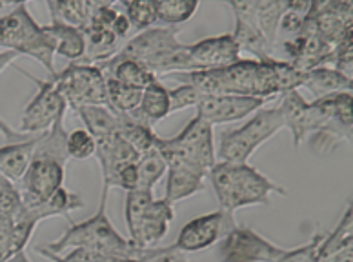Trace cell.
<instances>
[{
	"label": "cell",
	"instance_id": "obj_35",
	"mask_svg": "<svg viewBox=\"0 0 353 262\" xmlns=\"http://www.w3.org/2000/svg\"><path fill=\"white\" fill-rule=\"evenodd\" d=\"M168 93H170V113L197 106L199 102L204 99L201 91L195 90L190 84H181L175 90H168Z\"/></svg>",
	"mask_w": 353,
	"mask_h": 262
},
{
	"label": "cell",
	"instance_id": "obj_28",
	"mask_svg": "<svg viewBox=\"0 0 353 262\" xmlns=\"http://www.w3.org/2000/svg\"><path fill=\"white\" fill-rule=\"evenodd\" d=\"M117 133H119L128 144H132L133 150H135L139 155L153 150V148H155L157 137H159L155 131H153L152 126H146V124H141V122L133 121L130 115H121V124H119Z\"/></svg>",
	"mask_w": 353,
	"mask_h": 262
},
{
	"label": "cell",
	"instance_id": "obj_46",
	"mask_svg": "<svg viewBox=\"0 0 353 262\" xmlns=\"http://www.w3.org/2000/svg\"><path fill=\"white\" fill-rule=\"evenodd\" d=\"M50 262H61V261H50Z\"/></svg>",
	"mask_w": 353,
	"mask_h": 262
},
{
	"label": "cell",
	"instance_id": "obj_22",
	"mask_svg": "<svg viewBox=\"0 0 353 262\" xmlns=\"http://www.w3.org/2000/svg\"><path fill=\"white\" fill-rule=\"evenodd\" d=\"M46 33L50 35L55 55L66 57L70 61H79L86 53V37L81 28L75 26L61 24V22H51L50 26H44Z\"/></svg>",
	"mask_w": 353,
	"mask_h": 262
},
{
	"label": "cell",
	"instance_id": "obj_45",
	"mask_svg": "<svg viewBox=\"0 0 353 262\" xmlns=\"http://www.w3.org/2000/svg\"><path fill=\"white\" fill-rule=\"evenodd\" d=\"M46 2H48V6H50V11H51L53 10V6H55L57 0H46Z\"/></svg>",
	"mask_w": 353,
	"mask_h": 262
},
{
	"label": "cell",
	"instance_id": "obj_44",
	"mask_svg": "<svg viewBox=\"0 0 353 262\" xmlns=\"http://www.w3.org/2000/svg\"><path fill=\"white\" fill-rule=\"evenodd\" d=\"M323 2H324V0H312V11H313V10H317L319 6L323 4Z\"/></svg>",
	"mask_w": 353,
	"mask_h": 262
},
{
	"label": "cell",
	"instance_id": "obj_24",
	"mask_svg": "<svg viewBox=\"0 0 353 262\" xmlns=\"http://www.w3.org/2000/svg\"><path fill=\"white\" fill-rule=\"evenodd\" d=\"M204 179H206L204 175L190 172V170H168L164 201L173 206L188 196L197 195L204 190Z\"/></svg>",
	"mask_w": 353,
	"mask_h": 262
},
{
	"label": "cell",
	"instance_id": "obj_16",
	"mask_svg": "<svg viewBox=\"0 0 353 262\" xmlns=\"http://www.w3.org/2000/svg\"><path fill=\"white\" fill-rule=\"evenodd\" d=\"M352 102H346L344 106L339 108L337 113H333L324 126L313 131L308 135V146L315 155H326L332 153L341 142L352 144Z\"/></svg>",
	"mask_w": 353,
	"mask_h": 262
},
{
	"label": "cell",
	"instance_id": "obj_34",
	"mask_svg": "<svg viewBox=\"0 0 353 262\" xmlns=\"http://www.w3.org/2000/svg\"><path fill=\"white\" fill-rule=\"evenodd\" d=\"M53 22H61V24L75 26V28H84L86 24V13L82 10L81 0H57L53 10H51Z\"/></svg>",
	"mask_w": 353,
	"mask_h": 262
},
{
	"label": "cell",
	"instance_id": "obj_25",
	"mask_svg": "<svg viewBox=\"0 0 353 262\" xmlns=\"http://www.w3.org/2000/svg\"><path fill=\"white\" fill-rule=\"evenodd\" d=\"M75 111L95 141L117 133L121 124V113H115L110 106H81Z\"/></svg>",
	"mask_w": 353,
	"mask_h": 262
},
{
	"label": "cell",
	"instance_id": "obj_1",
	"mask_svg": "<svg viewBox=\"0 0 353 262\" xmlns=\"http://www.w3.org/2000/svg\"><path fill=\"white\" fill-rule=\"evenodd\" d=\"M68 131L64 128V117L44 131L37 142L30 166L21 179V201L24 206H35L48 201L59 188L64 186L66 164L70 161L66 152Z\"/></svg>",
	"mask_w": 353,
	"mask_h": 262
},
{
	"label": "cell",
	"instance_id": "obj_29",
	"mask_svg": "<svg viewBox=\"0 0 353 262\" xmlns=\"http://www.w3.org/2000/svg\"><path fill=\"white\" fill-rule=\"evenodd\" d=\"M106 91H108V106L115 113H121V115H128L139 108L141 104L142 90L133 86H128V84H122V82L106 77Z\"/></svg>",
	"mask_w": 353,
	"mask_h": 262
},
{
	"label": "cell",
	"instance_id": "obj_20",
	"mask_svg": "<svg viewBox=\"0 0 353 262\" xmlns=\"http://www.w3.org/2000/svg\"><path fill=\"white\" fill-rule=\"evenodd\" d=\"M128 115L132 117L133 121L153 128V124H157L164 117L170 115V93H168V88L159 79L153 81L152 84H148L142 90L139 108L132 113H128Z\"/></svg>",
	"mask_w": 353,
	"mask_h": 262
},
{
	"label": "cell",
	"instance_id": "obj_18",
	"mask_svg": "<svg viewBox=\"0 0 353 262\" xmlns=\"http://www.w3.org/2000/svg\"><path fill=\"white\" fill-rule=\"evenodd\" d=\"M97 159L101 162L102 170V182L106 186L110 179L115 175L119 168L124 164L139 161V153L133 150L132 144H128L119 133H111L108 137H102L97 141Z\"/></svg>",
	"mask_w": 353,
	"mask_h": 262
},
{
	"label": "cell",
	"instance_id": "obj_42",
	"mask_svg": "<svg viewBox=\"0 0 353 262\" xmlns=\"http://www.w3.org/2000/svg\"><path fill=\"white\" fill-rule=\"evenodd\" d=\"M317 262H353V244L352 246L343 248V250H339V252H335L330 257L321 259Z\"/></svg>",
	"mask_w": 353,
	"mask_h": 262
},
{
	"label": "cell",
	"instance_id": "obj_37",
	"mask_svg": "<svg viewBox=\"0 0 353 262\" xmlns=\"http://www.w3.org/2000/svg\"><path fill=\"white\" fill-rule=\"evenodd\" d=\"M104 186V184H102ZM106 188H121L124 192H132L139 188V173H137V162H130L119 168L115 175L111 177Z\"/></svg>",
	"mask_w": 353,
	"mask_h": 262
},
{
	"label": "cell",
	"instance_id": "obj_4",
	"mask_svg": "<svg viewBox=\"0 0 353 262\" xmlns=\"http://www.w3.org/2000/svg\"><path fill=\"white\" fill-rule=\"evenodd\" d=\"M155 148L164 157L168 170H190L208 177L210 168L217 162L213 144V126L195 117L173 139L157 137Z\"/></svg>",
	"mask_w": 353,
	"mask_h": 262
},
{
	"label": "cell",
	"instance_id": "obj_8",
	"mask_svg": "<svg viewBox=\"0 0 353 262\" xmlns=\"http://www.w3.org/2000/svg\"><path fill=\"white\" fill-rule=\"evenodd\" d=\"M50 77L73 110L81 106H108L106 75L99 66L73 62L64 71Z\"/></svg>",
	"mask_w": 353,
	"mask_h": 262
},
{
	"label": "cell",
	"instance_id": "obj_41",
	"mask_svg": "<svg viewBox=\"0 0 353 262\" xmlns=\"http://www.w3.org/2000/svg\"><path fill=\"white\" fill-rule=\"evenodd\" d=\"M288 11L306 17L312 11V0H286Z\"/></svg>",
	"mask_w": 353,
	"mask_h": 262
},
{
	"label": "cell",
	"instance_id": "obj_26",
	"mask_svg": "<svg viewBox=\"0 0 353 262\" xmlns=\"http://www.w3.org/2000/svg\"><path fill=\"white\" fill-rule=\"evenodd\" d=\"M286 11V0H253L255 24H257L261 35L272 46L277 41L279 22Z\"/></svg>",
	"mask_w": 353,
	"mask_h": 262
},
{
	"label": "cell",
	"instance_id": "obj_13",
	"mask_svg": "<svg viewBox=\"0 0 353 262\" xmlns=\"http://www.w3.org/2000/svg\"><path fill=\"white\" fill-rule=\"evenodd\" d=\"M0 131L6 137V144L0 146V175L19 184L30 166L33 150H35L42 133L13 131L2 119H0Z\"/></svg>",
	"mask_w": 353,
	"mask_h": 262
},
{
	"label": "cell",
	"instance_id": "obj_36",
	"mask_svg": "<svg viewBox=\"0 0 353 262\" xmlns=\"http://www.w3.org/2000/svg\"><path fill=\"white\" fill-rule=\"evenodd\" d=\"M323 237L324 233H315L310 242L295 250H286L283 257H279L275 262H317V248Z\"/></svg>",
	"mask_w": 353,
	"mask_h": 262
},
{
	"label": "cell",
	"instance_id": "obj_14",
	"mask_svg": "<svg viewBox=\"0 0 353 262\" xmlns=\"http://www.w3.org/2000/svg\"><path fill=\"white\" fill-rule=\"evenodd\" d=\"M266 101L268 99H259V97L213 95L204 97L195 108H197V117L215 126V124H228V122L246 119L264 108Z\"/></svg>",
	"mask_w": 353,
	"mask_h": 262
},
{
	"label": "cell",
	"instance_id": "obj_33",
	"mask_svg": "<svg viewBox=\"0 0 353 262\" xmlns=\"http://www.w3.org/2000/svg\"><path fill=\"white\" fill-rule=\"evenodd\" d=\"M66 152L70 159L75 161H86L95 155L97 141L88 130H73L68 133Z\"/></svg>",
	"mask_w": 353,
	"mask_h": 262
},
{
	"label": "cell",
	"instance_id": "obj_17",
	"mask_svg": "<svg viewBox=\"0 0 353 262\" xmlns=\"http://www.w3.org/2000/svg\"><path fill=\"white\" fill-rule=\"evenodd\" d=\"M259 68H261V62L255 61V59H239L233 64L217 68V75L222 84V93L224 95L259 97Z\"/></svg>",
	"mask_w": 353,
	"mask_h": 262
},
{
	"label": "cell",
	"instance_id": "obj_23",
	"mask_svg": "<svg viewBox=\"0 0 353 262\" xmlns=\"http://www.w3.org/2000/svg\"><path fill=\"white\" fill-rule=\"evenodd\" d=\"M352 77H346L330 66H319L306 71L303 81V86L308 88L315 99L339 93V91H352Z\"/></svg>",
	"mask_w": 353,
	"mask_h": 262
},
{
	"label": "cell",
	"instance_id": "obj_2",
	"mask_svg": "<svg viewBox=\"0 0 353 262\" xmlns=\"http://www.w3.org/2000/svg\"><path fill=\"white\" fill-rule=\"evenodd\" d=\"M221 210L235 213L246 206H270L273 193L286 196V188L270 181L248 162L217 161L208 172Z\"/></svg>",
	"mask_w": 353,
	"mask_h": 262
},
{
	"label": "cell",
	"instance_id": "obj_12",
	"mask_svg": "<svg viewBox=\"0 0 353 262\" xmlns=\"http://www.w3.org/2000/svg\"><path fill=\"white\" fill-rule=\"evenodd\" d=\"M182 42L179 41V30L173 26L166 28H148L142 30L139 35L132 37L126 44L122 46L117 55L122 59H133L142 64H150V62L161 59L181 48Z\"/></svg>",
	"mask_w": 353,
	"mask_h": 262
},
{
	"label": "cell",
	"instance_id": "obj_43",
	"mask_svg": "<svg viewBox=\"0 0 353 262\" xmlns=\"http://www.w3.org/2000/svg\"><path fill=\"white\" fill-rule=\"evenodd\" d=\"M4 262H31V261L28 259V255H26V250H22V252H17L15 255H11V257L6 259Z\"/></svg>",
	"mask_w": 353,
	"mask_h": 262
},
{
	"label": "cell",
	"instance_id": "obj_30",
	"mask_svg": "<svg viewBox=\"0 0 353 262\" xmlns=\"http://www.w3.org/2000/svg\"><path fill=\"white\" fill-rule=\"evenodd\" d=\"M166 172L168 164L157 148L142 153L137 161V173H139V188L137 190H153L157 182L166 175Z\"/></svg>",
	"mask_w": 353,
	"mask_h": 262
},
{
	"label": "cell",
	"instance_id": "obj_9",
	"mask_svg": "<svg viewBox=\"0 0 353 262\" xmlns=\"http://www.w3.org/2000/svg\"><path fill=\"white\" fill-rule=\"evenodd\" d=\"M286 248L273 244L255 230L235 226L219 241V262H275Z\"/></svg>",
	"mask_w": 353,
	"mask_h": 262
},
{
	"label": "cell",
	"instance_id": "obj_32",
	"mask_svg": "<svg viewBox=\"0 0 353 262\" xmlns=\"http://www.w3.org/2000/svg\"><path fill=\"white\" fill-rule=\"evenodd\" d=\"M126 19L130 22L133 30H148L152 28L159 17H157V8L155 0H132L130 4L126 6Z\"/></svg>",
	"mask_w": 353,
	"mask_h": 262
},
{
	"label": "cell",
	"instance_id": "obj_38",
	"mask_svg": "<svg viewBox=\"0 0 353 262\" xmlns=\"http://www.w3.org/2000/svg\"><path fill=\"white\" fill-rule=\"evenodd\" d=\"M142 262H190L186 259V253L179 252L175 246L164 248H144Z\"/></svg>",
	"mask_w": 353,
	"mask_h": 262
},
{
	"label": "cell",
	"instance_id": "obj_5",
	"mask_svg": "<svg viewBox=\"0 0 353 262\" xmlns=\"http://www.w3.org/2000/svg\"><path fill=\"white\" fill-rule=\"evenodd\" d=\"M126 226L130 241L137 248H153L166 237L175 210L164 199L157 201L153 190H132L126 193Z\"/></svg>",
	"mask_w": 353,
	"mask_h": 262
},
{
	"label": "cell",
	"instance_id": "obj_31",
	"mask_svg": "<svg viewBox=\"0 0 353 262\" xmlns=\"http://www.w3.org/2000/svg\"><path fill=\"white\" fill-rule=\"evenodd\" d=\"M157 17L168 26L184 24L199 10V0H155Z\"/></svg>",
	"mask_w": 353,
	"mask_h": 262
},
{
	"label": "cell",
	"instance_id": "obj_7",
	"mask_svg": "<svg viewBox=\"0 0 353 262\" xmlns=\"http://www.w3.org/2000/svg\"><path fill=\"white\" fill-rule=\"evenodd\" d=\"M284 128L283 115L277 108H261L253 113L246 124L237 130H228L221 135L219 150H215L219 161L248 162L259 146L270 141Z\"/></svg>",
	"mask_w": 353,
	"mask_h": 262
},
{
	"label": "cell",
	"instance_id": "obj_19",
	"mask_svg": "<svg viewBox=\"0 0 353 262\" xmlns=\"http://www.w3.org/2000/svg\"><path fill=\"white\" fill-rule=\"evenodd\" d=\"M84 208V201L77 193L68 192L66 188H59L53 195L48 199V201L41 202V204H35V206H24L21 204L19 212L15 213V217L26 219V221L33 222V224H39L44 219L57 217V215H64L68 217L71 212H77V210H82Z\"/></svg>",
	"mask_w": 353,
	"mask_h": 262
},
{
	"label": "cell",
	"instance_id": "obj_21",
	"mask_svg": "<svg viewBox=\"0 0 353 262\" xmlns=\"http://www.w3.org/2000/svg\"><path fill=\"white\" fill-rule=\"evenodd\" d=\"M97 66L101 68L106 77H111L122 84H128V86L139 88V90H144L148 84L157 81V77L148 70L146 66L139 61H133V59H122V57L115 55L111 57L110 61L101 62Z\"/></svg>",
	"mask_w": 353,
	"mask_h": 262
},
{
	"label": "cell",
	"instance_id": "obj_27",
	"mask_svg": "<svg viewBox=\"0 0 353 262\" xmlns=\"http://www.w3.org/2000/svg\"><path fill=\"white\" fill-rule=\"evenodd\" d=\"M233 39L237 42L241 53L246 51V53L255 57V61H266V59L272 57L273 46L261 35V31L257 30V26L248 24V22L235 19Z\"/></svg>",
	"mask_w": 353,
	"mask_h": 262
},
{
	"label": "cell",
	"instance_id": "obj_15",
	"mask_svg": "<svg viewBox=\"0 0 353 262\" xmlns=\"http://www.w3.org/2000/svg\"><path fill=\"white\" fill-rule=\"evenodd\" d=\"M192 71L217 70L241 59V50L233 35L210 37L192 46H186Z\"/></svg>",
	"mask_w": 353,
	"mask_h": 262
},
{
	"label": "cell",
	"instance_id": "obj_6",
	"mask_svg": "<svg viewBox=\"0 0 353 262\" xmlns=\"http://www.w3.org/2000/svg\"><path fill=\"white\" fill-rule=\"evenodd\" d=\"M0 48L15 51L17 55H26L41 62L50 75H55V48L44 26H39L26 10V6L17 8L0 19Z\"/></svg>",
	"mask_w": 353,
	"mask_h": 262
},
{
	"label": "cell",
	"instance_id": "obj_3",
	"mask_svg": "<svg viewBox=\"0 0 353 262\" xmlns=\"http://www.w3.org/2000/svg\"><path fill=\"white\" fill-rule=\"evenodd\" d=\"M108 193H110V188L102 186V199L95 215L88 221L79 222V224H71L59 241L46 244V250H50L51 253H62L64 250L86 248V250L102 253V255L133 257L142 261L144 248H137L130 239L122 237L108 219Z\"/></svg>",
	"mask_w": 353,
	"mask_h": 262
},
{
	"label": "cell",
	"instance_id": "obj_40",
	"mask_svg": "<svg viewBox=\"0 0 353 262\" xmlns=\"http://www.w3.org/2000/svg\"><path fill=\"white\" fill-rule=\"evenodd\" d=\"M130 30H132V26H130V22H128L126 15H117L115 22H113V26H111V31L115 33L117 39H124V37L130 33Z\"/></svg>",
	"mask_w": 353,
	"mask_h": 262
},
{
	"label": "cell",
	"instance_id": "obj_39",
	"mask_svg": "<svg viewBox=\"0 0 353 262\" xmlns=\"http://www.w3.org/2000/svg\"><path fill=\"white\" fill-rule=\"evenodd\" d=\"M304 26V17L293 13V11H286L283 17H281V22H279V30H283L284 33H293V35H299Z\"/></svg>",
	"mask_w": 353,
	"mask_h": 262
},
{
	"label": "cell",
	"instance_id": "obj_10",
	"mask_svg": "<svg viewBox=\"0 0 353 262\" xmlns=\"http://www.w3.org/2000/svg\"><path fill=\"white\" fill-rule=\"evenodd\" d=\"M235 226L237 222L233 219V213L224 210L206 213L186 222L173 246L182 253L204 252L208 248L215 246Z\"/></svg>",
	"mask_w": 353,
	"mask_h": 262
},
{
	"label": "cell",
	"instance_id": "obj_11",
	"mask_svg": "<svg viewBox=\"0 0 353 262\" xmlns=\"http://www.w3.org/2000/svg\"><path fill=\"white\" fill-rule=\"evenodd\" d=\"M31 81L39 86V91L33 97V101L26 106L19 131H22V133H44V131L51 130V126L61 117H64L68 104L51 77L48 81H39V79H31Z\"/></svg>",
	"mask_w": 353,
	"mask_h": 262
}]
</instances>
